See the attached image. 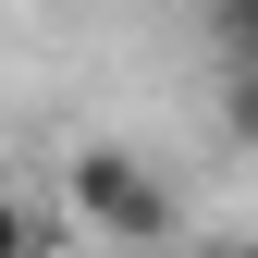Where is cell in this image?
<instances>
[{
	"mask_svg": "<svg viewBox=\"0 0 258 258\" xmlns=\"http://www.w3.org/2000/svg\"><path fill=\"white\" fill-rule=\"evenodd\" d=\"M61 197H74V221L99 246H184V197L160 184V160L123 148V136H86L61 160Z\"/></svg>",
	"mask_w": 258,
	"mask_h": 258,
	"instance_id": "cell-1",
	"label": "cell"
},
{
	"mask_svg": "<svg viewBox=\"0 0 258 258\" xmlns=\"http://www.w3.org/2000/svg\"><path fill=\"white\" fill-rule=\"evenodd\" d=\"M221 136L258 148V61H234V74H221Z\"/></svg>",
	"mask_w": 258,
	"mask_h": 258,
	"instance_id": "cell-2",
	"label": "cell"
},
{
	"mask_svg": "<svg viewBox=\"0 0 258 258\" xmlns=\"http://www.w3.org/2000/svg\"><path fill=\"white\" fill-rule=\"evenodd\" d=\"M209 37H221V61H258V0H209Z\"/></svg>",
	"mask_w": 258,
	"mask_h": 258,
	"instance_id": "cell-3",
	"label": "cell"
},
{
	"mask_svg": "<svg viewBox=\"0 0 258 258\" xmlns=\"http://www.w3.org/2000/svg\"><path fill=\"white\" fill-rule=\"evenodd\" d=\"M37 246H49V234H37V209H25L13 184H0V258H37Z\"/></svg>",
	"mask_w": 258,
	"mask_h": 258,
	"instance_id": "cell-4",
	"label": "cell"
},
{
	"mask_svg": "<svg viewBox=\"0 0 258 258\" xmlns=\"http://www.w3.org/2000/svg\"><path fill=\"white\" fill-rule=\"evenodd\" d=\"M172 258H258V234H197V246H172Z\"/></svg>",
	"mask_w": 258,
	"mask_h": 258,
	"instance_id": "cell-5",
	"label": "cell"
}]
</instances>
